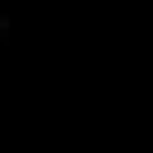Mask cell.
I'll list each match as a JSON object with an SVG mask.
<instances>
[{
  "label": "cell",
  "mask_w": 153,
  "mask_h": 153,
  "mask_svg": "<svg viewBox=\"0 0 153 153\" xmlns=\"http://www.w3.org/2000/svg\"><path fill=\"white\" fill-rule=\"evenodd\" d=\"M0 37H5V14H0Z\"/></svg>",
  "instance_id": "obj_1"
}]
</instances>
